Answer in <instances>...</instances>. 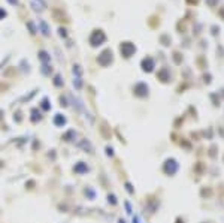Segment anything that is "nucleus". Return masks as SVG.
<instances>
[{"mask_svg": "<svg viewBox=\"0 0 224 223\" xmlns=\"http://www.w3.org/2000/svg\"><path fill=\"white\" fill-rule=\"evenodd\" d=\"M9 2H11L12 5H15V3H17V0H9Z\"/></svg>", "mask_w": 224, "mask_h": 223, "instance_id": "7ed1b4c3", "label": "nucleus"}, {"mask_svg": "<svg viewBox=\"0 0 224 223\" xmlns=\"http://www.w3.org/2000/svg\"><path fill=\"white\" fill-rule=\"evenodd\" d=\"M39 24H41V27H42V32H44V35H48V33H49V29H48V26L45 24L44 21H41Z\"/></svg>", "mask_w": 224, "mask_h": 223, "instance_id": "f03ea898", "label": "nucleus"}, {"mask_svg": "<svg viewBox=\"0 0 224 223\" xmlns=\"http://www.w3.org/2000/svg\"><path fill=\"white\" fill-rule=\"evenodd\" d=\"M90 41H91V44H93V45H97V42L100 44V42H103V41H105V35H103L100 30H96V32L93 33V36H91V39H90Z\"/></svg>", "mask_w": 224, "mask_h": 223, "instance_id": "f257e3e1", "label": "nucleus"}]
</instances>
